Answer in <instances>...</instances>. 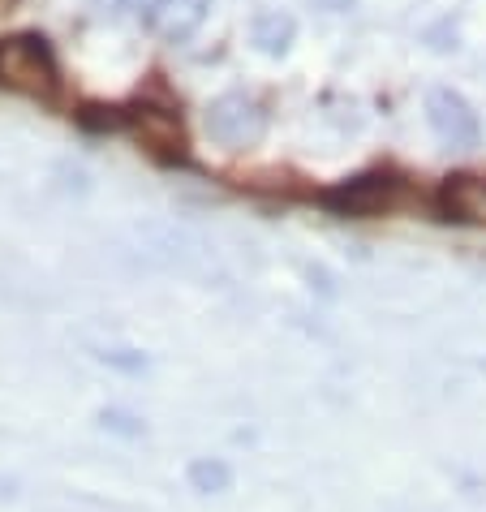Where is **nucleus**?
Segmentation results:
<instances>
[{
	"instance_id": "nucleus-1",
	"label": "nucleus",
	"mask_w": 486,
	"mask_h": 512,
	"mask_svg": "<svg viewBox=\"0 0 486 512\" xmlns=\"http://www.w3.org/2000/svg\"><path fill=\"white\" fill-rule=\"evenodd\" d=\"M0 87L48 99L61 87V69H56V52L44 35L22 31L0 39Z\"/></svg>"
},
{
	"instance_id": "nucleus-2",
	"label": "nucleus",
	"mask_w": 486,
	"mask_h": 512,
	"mask_svg": "<svg viewBox=\"0 0 486 512\" xmlns=\"http://www.w3.org/2000/svg\"><path fill=\"white\" fill-rule=\"evenodd\" d=\"M203 130L211 142H220L228 151H246V147H259L263 134H267V112L259 99L250 95H220L211 99L207 112H203Z\"/></svg>"
},
{
	"instance_id": "nucleus-3",
	"label": "nucleus",
	"mask_w": 486,
	"mask_h": 512,
	"mask_svg": "<svg viewBox=\"0 0 486 512\" xmlns=\"http://www.w3.org/2000/svg\"><path fill=\"white\" fill-rule=\"evenodd\" d=\"M426 121H431V130L456 151L478 147V138H482L478 112L469 108L456 91H431L426 95Z\"/></svg>"
},
{
	"instance_id": "nucleus-4",
	"label": "nucleus",
	"mask_w": 486,
	"mask_h": 512,
	"mask_svg": "<svg viewBox=\"0 0 486 512\" xmlns=\"http://www.w3.org/2000/svg\"><path fill=\"white\" fill-rule=\"evenodd\" d=\"M439 207L448 220L486 224V177L478 173H452L439 186Z\"/></svg>"
},
{
	"instance_id": "nucleus-5",
	"label": "nucleus",
	"mask_w": 486,
	"mask_h": 512,
	"mask_svg": "<svg viewBox=\"0 0 486 512\" xmlns=\"http://www.w3.org/2000/svg\"><path fill=\"white\" fill-rule=\"evenodd\" d=\"M207 13H211V0H151L147 22H151L155 35L181 44V39H190L198 26L207 22Z\"/></svg>"
},
{
	"instance_id": "nucleus-6",
	"label": "nucleus",
	"mask_w": 486,
	"mask_h": 512,
	"mask_svg": "<svg viewBox=\"0 0 486 512\" xmlns=\"http://www.w3.org/2000/svg\"><path fill=\"white\" fill-rule=\"evenodd\" d=\"M392 198V181L388 177H357L349 186L327 190V207L345 211V216H370V211L388 207Z\"/></svg>"
},
{
	"instance_id": "nucleus-7",
	"label": "nucleus",
	"mask_w": 486,
	"mask_h": 512,
	"mask_svg": "<svg viewBox=\"0 0 486 512\" xmlns=\"http://www.w3.org/2000/svg\"><path fill=\"white\" fill-rule=\"evenodd\" d=\"M250 39H254V48H259L263 56H284V52L293 48V39H297L293 13H284V9H263V13H254Z\"/></svg>"
},
{
	"instance_id": "nucleus-8",
	"label": "nucleus",
	"mask_w": 486,
	"mask_h": 512,
	"mask_svg": "<svg viewBox=\"0 0 486 512\" xmlns=\"http://www.w3.org/2000/svg\"><path fill=\"white\" fill-rule=\"evenodd\" d=\"M108 13H138V9H147L151 0H99Z\"/></svg>"
}]
</instances>
